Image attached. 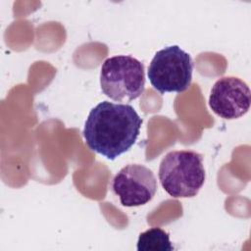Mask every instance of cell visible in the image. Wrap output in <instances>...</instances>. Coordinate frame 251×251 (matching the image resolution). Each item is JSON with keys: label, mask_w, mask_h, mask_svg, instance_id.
Segmentation results:
<instances>
[{"label": "cell", "mask_w": 251, "mask_h": 251, "mask_svg": "<svg viewBox=\"0 0 251 251\" xmlns=\"http://www.w3.org/2000/svg\"><path fill=\"white\" fill-rule=\"evenodd\" d=\"M157 188L154 173L141 164L125 166L117 173L112 182V189L124 207L147 204L155 196Z\"/></svg>", "instance_id": "obj_5"}, {"label": "cell", "mask_w": 251, "mask_h": 251, "mask_svg": "<svg viewBox=\"0 0 251 251\" xmlns=\"http://www.w3.org/2000/svg\"><path fill=\"white\" fill-rule=\"evenodd\" d=\"M159 180L174 198H190L198 194L206 178L201 154L192 150L167 153L159 166Z\"/></svg>", "instance_id": "obj_2"}, {"label": "cell", "mask_w": 251, "mask_h": 251, "mask_svg": "<svg viewBox=\"0 0 251 251\" xmlns=\"http://www.w3.org/2000/svg\"><path fill=\"white\" fill-rule=\"evenodd\" d=\"M102 92L117 102H130L145 88L144 65L129 55L113 56L104 61L100 71Z\"/></svg>", "instance_id": "obj_3"}, {"label": "cell", "mask_w": 251, "mask_h": 251, "mask_svg": "<svg viewBox=\"0 0 251 251\" xmlns=\"http://www.w3.org/2000/svg\"><path fill=\"white\" fill-rule=\"evenodd\" d=\"M251 103L249 86L242 79L235 76H224L213 85L209 106L219 117L234 120L244 116Z\"/></svg>", "instance_id": "obj_6"}, {"label": "cell", "mask_w": 251, "mask_h": 251, "mask_svg": "<svg viewBox=\"0 0 251 251\" xmlns=\"http://www.w3.org/2000/svg\"><path fill=\"white\" fill-rule=\"evenodd\" d=\"M138 251H173L170 234L160 227H151L141 232L137 239Z\"/></svg>", "instance_id": "obj_7"}, {"label": "cell", "mask_w": 251, "mask_h": 251, "mask_svg": "<svg viewBox=\"0 0 251 251\" xmlns=\"http://www.w3.org/2000/svg\"><path fill=\"white\" fill-rule=\"evenodd\" d=\"M142 122L131 105L103 101L90 110L82 134L90 150L113 161L133 146Z\"/></svg>", "instance_id": "obj_1"}, {"label": "cell", "mask_w": 251, "mask_h": 251, "mask_svg": "<svg viewBox=\"0 0 251 251\" xmlns=\"http://www.w3.org/2000/svg\"><path fill=\"white\" fill-rule=\"evenodd\" d=\"M191 56L177 45L165 47L154 55L148 67L147 76L154 89L161 94L181 93L192 81Z\"/></svg>", "instance_id": "obj_4"}]
</instances>
